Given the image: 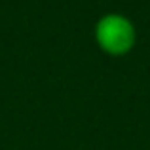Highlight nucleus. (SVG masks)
<instances>
[{
  "label": "nucleus",
  "instance_id": "obj_1",
  "mask_svg": "<svg viewBox=\"0 0 150 150\" xmlns=\"http://www.w3.org/2000/svg\"><path fill=\"white\" fill-rule=\"evenodd\" d=\"M95 38L106 53L124 55L135 44V27L120 13H106L97 21Z\"/></svg>",
  "mask_w": 150,
  "mask_h": 150
}]
</instances>
